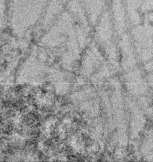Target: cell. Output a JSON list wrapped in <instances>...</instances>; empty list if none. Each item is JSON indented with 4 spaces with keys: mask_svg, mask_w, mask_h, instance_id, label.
<instances>
[{
    "mask_svg": "<svg viewBox=\"0 0 153 162\" xmlns=\"http://www.w3.org/2000/svg\"><path fill=\"white\" fill-rule=\"evenodd\" d=\"M108 1L109 0H81L87 13L92 20H95L100 15Z\"/></svg>",
    "mask_w": 153,
    "mask_h": 162,
    "instance_id": "cell-2",
    "label": "cell"
},
{
    "mask_svg": "<svg viewBox=\"0 0 153 162\" xmlns=\"http://www.w3.org/2000/svg\"><path fill=\"white\" fill-rule=\"evenodd\" d=\"M60 1L63 3L65 4L66 3H68L69 1H70V0H60Z\"/></svg>",
    "mask_w": 153,
    "mask_h": 162,
    "instance_id": "cell-4",
    "label": "cell"
},
{
    "mask_svg": "<svg viewBox=\"0 0 153 162\" xmlns=\"http://www.w3.org/2000/svg\"><path fill=\"white\" fill-rule=\"evenodd\" d=\"M147 0H124L126 10L130 15L137 14Z\"/></svg>",
    "mask_w": 153,
    "mask_h": 162,
    "instance_id": "cell-3",
    "label": "cell"
},
{
    "mask_svg": "<svg viewBox=\"0 0 153 162\" xmlns=\"http://www.w3.org/2000/svg\"><path fill=\"white\" fill-rule=\"evenodd\" d=\"M49 0H10L13 19L20 22L35 20L46 9Z\"/></svg>",
    "mask_w": 153,
    "mask_h": 162,
    "instance_id": "cell-1",
    "label": "cell"
}]
</instances>
